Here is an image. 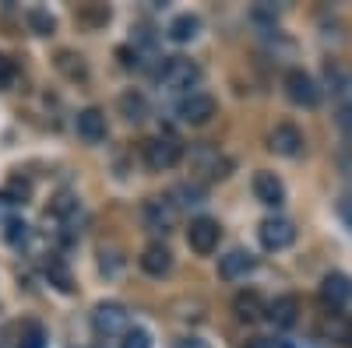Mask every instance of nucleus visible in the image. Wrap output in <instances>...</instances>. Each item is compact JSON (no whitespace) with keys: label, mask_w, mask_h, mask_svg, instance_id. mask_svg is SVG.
Segmentation results:
<instances>
[{"label":"nucleus","mask_w":352,"mask_h":348,"mask_svg":"<svg viewBox=\"0 0 352 348\" xmlns=\"http://www.w3.org/2000/svg\"><path fill=\"white\" fill-rule=\"evenodd\" d=\"M219 236H222V229H219L215 218H194L190 229H187V243L197 253H212L219 246Z\"/></svg>","instance_id":"6"},{"label":"nucleus","mask_w":352,"mask_h":348,"mask_svg":"<svg viewBox=\"0 0 352 348\" xmlns=\"http://www.w3.org/2000/svg\"><path fill=\"white\" fill-rule=\"evenodd\" d=\"M254 197L268 208H278L285 200V187H282V180L275 176V172H257L254 176Z\"/></svg>","instance_id":"10"},{"label":"nucleus","mask_w":352,"mask_h":348,"mask_svg":"<svg viewBox=\"0 0 352 348\" xmlns=\"http://www.w3.org/2000/svg\"><path fill=\"white\" fill-rule=\"evenodd\" d=\"M272 152H278L285 159H296L303 152V134L292 127V124H278L272 130Z\"/></svg>","instance_id":"11"},{"label":"nucleus","mask_w":352,"mask_h":348,"mask_svg":"<svg viewBox=\"0 0 352 348\" xmlns=\"http://www.w3.org/2000/svg\"><path fill=\"white\" fill-rule=\"evenodd\" d=\"M282 348H314V345H307V341H292V338H289V341H282Z\"/></svg>","instance_id":"32"},{"label":"nucleus","mask_w":352,"mask_h":348,"mask_svg":"<svg viewBox=\"0 0 352 348\" xmlns=\"http://www.w3.org/2000/svg\"><path fill=\"white\" fill-rule=\"evenodd\" d=\"M14 84V60L0 53V89H11Z\"/></svg>","instance_id":"25"},{"label":"nucleus","mask_w":352,"mask_h":348,"mask_svg":"<svg viewBox=\"0 0 352 348\" xmlns=\"http://www.w3.org/2000/svg\"><path fill=\"white\" fill-rule=\"evenodd\" d=\"M176 348H208V345H204L201 338H184V341L176 345Z\"/></svg>","instance_id":"30"},{"label":"nucleus","mask_w":352,"mask_h":348,"mask_svg":"<svg viewBox=\"0 0 352 348\" xmlns=\"http://www.w3.org/2000/svg\"><path fill=\"white\" fill-rule=\"evenodd\" d=\"M328 78H331V89L338 92V95H352V74H345V71H331L328 67Z\"/></svg>","instance_id":"24"},{"label":"nucleus","mask_w":352,"mask_h":348,"mask_svg":"<svg viewBox=\"0 0 352 348\" xmlns=\"http://www.w3.org/2000/svg\"><path fill=\"white\" fill-rule=\"evenodd\" d=\"M197 32H201L197 14H180V18L169 21V39L173 43H190V39H197Z\"/></svg>","instance_id":"17"},{"label":"nucleus","mask_w":352,"mask_h":348,"mask_svg":"<svg viewBox=\"0 0 352 348\" xmlns=\"http://www.w3.org/2000/svg\"><path fill=\"white\" fill-rule=\"evenodd\" d=\"M247 271H254V257L247 250H229L226 257H219V275L229 278V281H236L243 278Z\"/></svg>","instance_id":"14"},{"label":"nucleus","mask_w":352,"mask_h":348,"mask_svg":"<svg viewBox=\"0 0 352 348\" xmlns=\"http://www.w3.org/2000/svg\"><path fill=\"white\" fill-rule=\"evenodd\" d=\"M232 313H236L243 324H254V321H261V316H268V306H264L261 292L243 288V292H236V299H232Z\"/></svg>","instance_id":"9"},{"label":"nucleus","mask_w":352,"mask_h":348,"mask_svg":"<svg viewBox=\"0 0 352 348\" xmlns=\"http://www.w3.org/2000/svg\"><path fill=\"white\" fill-rule=\"evenodd\" d=\"M159 81L169 92H187L190 95V89L201 81V71H197L194 60H187V56H169V60L162 64V71H159Z\"/></svg>","instance_id":"1"},{"label":"nucleus","mask_w":352,"mask_h":348,"mask_svg":"<svg viewBox=\"0 0 352 348\" xmlns=\"http://www.w3.org/2000/svg\"><path fill=\"white\" fill-rule=\"evenodd\" d=\"M243 348H272V341H264V338H250Z\"/></svg>","instance_id":"31"},{"label":"nucleus","mask_w":352,"mask_h":348,"mask_svg":"<svg viewBox=\"0 0 352 348\" xmlns=\"http://www.w3.org/2000/svg\"><path fill=\"white\" fill-rule=\"evenodd\" d=\"M320 331L331 334V338H338L342 345H352V331H349V324L342 321V316H328V321L320 324Z\"/></svg>","instance_id":"22"},{"label":"nucleus","mask_w":352,"mask_h":348,"mask_svg":"<svg viewBox=\"0 0 352 348\" xmlns=\"http://www.w3.org/2000/svg\"><path fill=\"white\" fill-rule=\"evenodd\" d=\"M46 278H50V285H56L60 292H74V281H71V271L60 264L56 257H50L46 260Z\"/></svg>","instance_id":"19"},{"label":"nucleus","mask_w":352,"mask_h":348,"mask_svg":"<svg viewBox=\"0 0 352 348\" xmlns=\"http://www.w3.org/2000/svg\"><path fill=\"white\" fill-rule=\"evenodd\" d=\"M320 299H324L328 306H342V303H349V299H352V281H349V275L331 271L324 281H320Z\"/></svg>","instance_id":"12"},{"label":"nucleus","mask_w":352,"mask_h":348,"mask_svg":"<svg viewBox=\"0 0 352 348\" xmlns=\"http://www.w3.org/2000/svg\"><path fill=\"white\" fill-rule=\"evenodd\" d=\"M141 155H144V165H148V169L166 172V169H173L176 162H180L184 148L173 137H148V141L141 144Z\"/></svg>","instance_id":"2"},{"label":"nucleus","mask_w":352,"mask_h":348,"mask_svg":"<svg viewBox=\"0 0 352 348\" xmlns=\"http://www.w3.org/2000/svg\"><path fill=\"white\" fill-rule=\"evenodd\" d=\"M257 236H261L264 250H285V246H292V240H296V225H292L289 218H264Z\"/></svg>","instance_id":"3"},{"label":"nucleus","mask_w":352,"mask_h":348,"mask_svg":"<svg viewBox=\"0 0 352 348\" xmlns=\"http://www.w3.org/2000/svg\"><path fill=\"white\" fill-rule=\"evenodd\" d=\"M56 67H60L71 81H85V78H88V71H85V64H81V56H74V53H60V56H56Z\"/></svg>","instance_id":"21"},{"label":"nucleus","mask_w":352,"mask_h":348,"mask_svg":"<svg viewBox=\"0 0 352 348\" xmlns=\"http://www.w3.org/2000/svg\"><path fill=\"white\" fill-rule=\"evenodd\" d=\"M176 113H180V120L184 124H208L212 116H215V99L212 95H204V92H190L180 99V106H176Z\"/></svg>","instance_id":"4"},{"label":"nucleus","mask_w":352,"mask_h":348,"mask_svg":"<svg viewBox=\"0 0 352 348\" xmlns=\"http://www.w3.org/2000/svg\"><path fill=\"white\" fill-rule=\"evenodd\" d=\"M21 348H43V331L39 327H28V338H25Z\"/></svg>","instance_id":"29"},{"label":"nucleus","mask_w":352,"mask_h":348,"mask_svg":"<svg viewBox=\"0 0 352 348\" xmlns=\"http://www.w3.org/2000/svg\"><path fill=\"white\" fill-rule=\"evenodd\" d=\"M120 113L127 116L131 124H141L144 116H148V102H144L141 92H124V95H120Z\"/></svg>","instance_id":"18"},{"label":"nucleus","mask_w":352,"mask_h":348,"mask_svg":"<svg viewBox=\"0 0 352 348\" xmlns=\"http://www.w3.org/2000/svg\"><path fill=\"white\" fill-rule=\"evenodd\" d=\"M120 348H152V334L144 331V327H127Z\"/></svg>","instance_id":"23"},{"label":"nucleus","mask_w":352,"mask_h":348,"mask_svg":"<svg viewBox=\"0 0 352 348\" xmlns=\"http://www.w3.org/2000/svg\"><path fill=\"white\" fill-rule=\"evenodd\" d=\"M25 21H28V28H32L36 36H53V28H56L53 14H50V11H43V8H32V11L25 14Z\"/></svg>","instance_id":"20"},{"label":"nucleus","mask_w":352,"mask_h":348,"mask_svg":"<svg viewBox=\"0 0 352 348\" xmlns=\"http://www.w3.org/2000/svg\"><path fill=\"white\" fill-rule=\"evenodd\" d=\"M25 222H8V232H4V236L11 240V243H18V240H25Z\"/></svg>","instance_id":"27"},{"label":"nucleus","mask_w":352,"mask_h":348,"mask_svg":"<svg viewBox=\"0 0 352 348\" xmlns=\"http://www.w3.org/2000/svg\"><path fill=\"white\" fill-rule=\"evenodd\" d=\"M138 260H141V271H144V275H155V278H162V275H166V271L173 268V253H169V250H166L162 243H152V246H144Z\"/></svg>","instance_id":"13"},{"label":"nucleus","mask_w":352,"mask_h":348,"mask_svg":"<svg viewBox=\"0 0 352 348\" xmlns=\"http://www.w3.org/2000/svg\"><path fill=\"white\" fill-rule=\"evenodd\" d=\"M176 222V205H169L166 197H152L144 200V225L155 229V232H169Z\"/></svg>","instance_id":"8"},{"label":"nucleus","mask_w":352,"mask_h":348,"mask_svg":"<svg viewBox=\"0 0 352 348\" xmlns=\"http://www.w3.org/2000/svg\"><path fill=\"white\" fill-rule=\"evenodd\" d=\"M338 127L352 137V106H342V109H338Z\"/></svg>","instance_id":"28"},{"label":"nucleus","mask_w":352,"mask_h":348,"mask_svg":"<svg viewBox=\"0 0 352 348\" xmlns=\"http://www.w3.org/2000/svg\"><path fill=\"white\" fill-rule=\"evenodd\" d=\"M285 92H289V99L296 106H307V109L320 102V89H317V81L307 71H289L285 74Z\"/></svg>","instance_id":"5"},{"label":"nucleus","mask_w":352,"mask_h":348,"mask_svg":"<svg viewBox=\"0 0 352 348\" xmlns=\"http://www.w3.org/2000/svg\"><path fill=\"white\" fill-rule=\"evenodd\" d=\"M296 316H300L296 296H278V299L268 306V321H272L275 327H292V324H296Z\"/></svg>","instance_id":"16"},{"label":"nucleus","mask_w":352,"mask_h":348,"mask_svg":"<svg viewBox=\"0 0 352 348\" xmlns=\"http://www.w3.org/2000/svg\"><path fill=\"white\" fill-rule=\"evenodd\" d=\"M78 211V200L74 197H56V205H53V215L56 218H67V215H74Z\"/></svg>","instance_id":"26"},{"label":"nucleus","mask_w":352,"mask_h":348,"mask_svg":"<svg viewBox=\"0 0 352 348\" xmlns=\"http://www.w3.org/2000/svg\"><path fill=\"white\" fill-rule=\"evenodd\" d=\"M92 324L99 334H120L127 331V310L120 303H99L92 313Z\"/></svg>","instance_id":"7"},{"label":"nucleus","mask_w":352,"mask_h":348,"mask_svg":"<svg viewBox=\"0 0 352 348\" xmlns=\"http://www.w3.org/2000/svg\"><path fill=\"white\" fill-rule=\"evenodd\" d=\"M78 134H81L88 144L106 141V116H102L99 109H81V113H78Z\"/></svg>","instance_id":"15"}]
</instances>
